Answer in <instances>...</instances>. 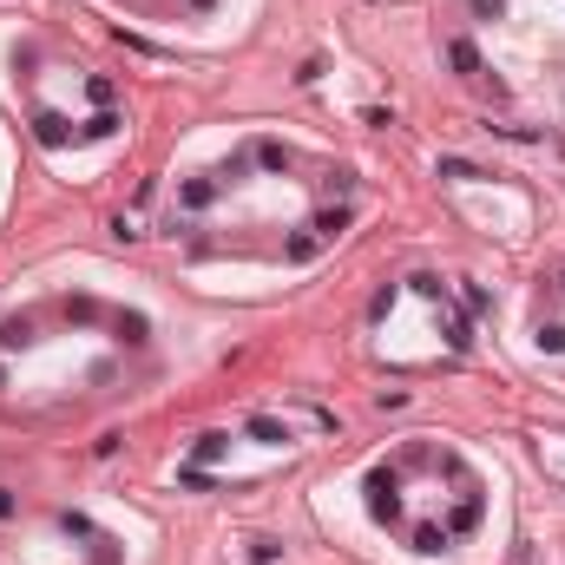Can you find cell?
Listing matches in <instances>:
<instances>
[{
  "label": "cell",
  "mask_w": 565,
  "mask_h": 565,
  "mask_svg": "<svg viewBox=\"0 0 565 565\" xmlns=\"http://www.w3.org/2000/svg\"><path fill=\"white\" fill-rule=\"evenodd\" d=\"M349 224V171L302 158L289 145H244L217 171H198L178 198L164 231L191 250L231 257H316Z\"/></svg>",
  "instance_id": "1"
},
{
  "label": "cell",
  "mask_w": 565,
  "mask_h": 565,
  "mask_svg": "<svg viewBox=\"0 0 565 565\" xmlns=\"http://www.w3.org/2000/svg\"><path fill=\"white\" fill-rule=\"evenodd\" d=\"M145 322L99 296H53L0 322V408L53 415L119 395L145 362Z\"/></svg>",
  "instance_id": "2"
},
{
  "label": "cell",
  "mask_w": 565,
  "mask_h": 565,
  "mask_svg": "<svg viewBox=\"0 0 565 565\" xmlns=\"http://www.w3.org/2000/svg\"><path fill=\"white\" fill-rule=\"evenodd\" d=\"M375 349L388 362H402V369L454 362L467 349V316L454 309V296L440 289V277H408L375 309Z\"/></svg>",
  "instance_id": "4"
},
{
  "label": "cell",
  "mask_w": 565,
  "mask_h": 565,
  "mask_svg": "<svg viewBox=\"0 0 565 565\" xmlns=\"http://www.w3.org/2000/svg\"><path fill=\"white\" fill-rule=\"evenodd\" d=\"M369 513L415 553H440L454 540H467L487 513V493H480V473L440 447V440H408L395 454L375 460L369 473Z\"/></svg>",
  "instance_id": "3"
},
{
  "label": "cell",
  "mask_w": 565,
  "mask_h": 565,
  "mask_svg": "<svg viewBox=\"0 0 565 565\" xmlns=\"http://www.w3.org/2000/svg\"><path fill=\"white\" fill-rule=\"evenodd\" d=\"M126 7H139V13H198L211 0H126Z\"/></svg>",
  "instance_id": "7"
},
{
  "label": "cell",
  "mask_w": 565,
  "mask_h": 565,
  "mask_svg": "<svg viewBox=\"0 0 565 565\" xmlns=\"http://www.w3.org/2000/svg\"><path fill=\"white\" fill-rule=\"evenodd\" d=\"M106 540H93L79 520H20L0 540V565H106Z\"/></svg>",
  "instance_id": "5"
},
{
  "label": "cell",
  "mask_w": 565,
  "mask_h": 565,
  "mask_svg": "<svg viewBox=\"0 0 565 565\" xmlns=\"http://www.w3.org/2000/svg\"><path fill=\"white\" fill-rule=\"evenodd\" d=\"M540 349L565 369V277H553L540 296Z\"/></svg>",
  "instance_id": "6"
}]
</instances>
